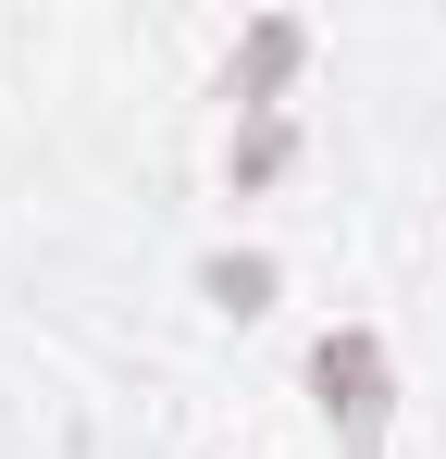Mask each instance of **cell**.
Segmentation results:
<instances>
[{
	"instance_id": "obj_4",
	"label": "cell",
	"mask_w": 446,
	"mask_h": 459,
	"mask_svg": "<svg viewBox=\"0 0 446 459\" xmlns=\"http://www.w3.org/2000/svg\"><path fill=\"white\" fill-rule=\"evenodd\" d=\"M199 286H211V310H261L286 273H273V248H211V261H199Z\"/></svg>"
},
{
	"instance_id": "obj_2",
	"label": "cell",
	"mask_w": 446,
	"mask_h": 459,
	"mask_svg": "<svg viewBox=\"0 0 446 459\" xmlns=\"http://www.w3.org/2000/svg\"><path fill=\"white\" fill-rule=\"evenodd\" d=\"M297 50H310V25H286V13H261L236 50H223V100L236 112H273V87L297 75Z\"/></svg>"
},
{
	"instance_id": "obj_3",
	"label": "cell",
	"mask_w": 446,
	"mask_h": 459,
	"mask_svg": "<svg viewBox=\"0 0 446 459\" xmlns=\"http://www.w3.org/2000/svg\"><path fill=\"white\" fill-rule=\"evenodd\" d=\"M297 161V125H286V100L273 112H236V137H223V186H273Z\"/></svg>"
},
{
	"instance_id": "obj_1",
	"label": "cell",
	"mask_w": 446,
	"mask_h": 459,
	"mask_svg": "<svg viewBox=\"0 0 446 459\" xmlns=\"http://www.w3.org/2000/svg\"><path fill=\"white\" fill-rule=\"evenodd\" d=\"M310 397H322V422L347 435V459H372L384 422H397V360H384V335H372V323H322V335H310Z\"/></svg>"
}]
</instances>
